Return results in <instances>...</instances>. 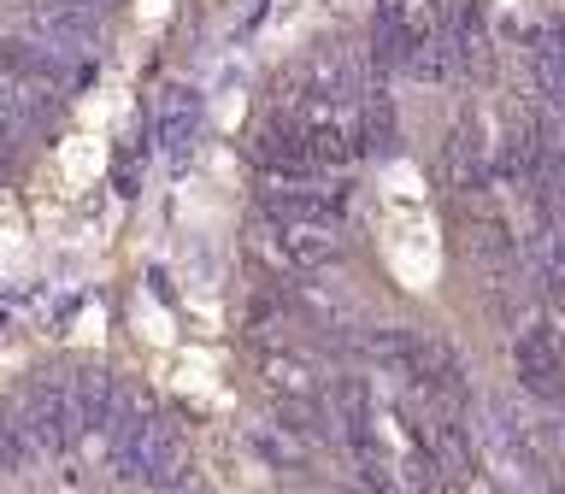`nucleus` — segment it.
Instances as JSON below:
<instances>
[{"mask_svg":"<svg viewBox=\"0 0 565 494\" xmlns=\"http://www.w3.org/2000/svg\"><path fill=\"white\" fill-rule=\"evenodd\" d=\"M348 141H353V153H371V159H395L401 153V124H395L388 95L360 100V112H353V124H348Z\"/></svg>","mask_w":565,"mask_h":494,"instance_id":"8","label":"nucleus"},{"mask_svg":"<svg viewBox=\"0 0 565 494\" xmlns=\"http://www.w3.org/2000/svg\"><path fill=\"white\" fill-rule=\"evenodd\" d=\"M401 483L413 488V494H441V483H448V476H441V465L430 459V448H406V459H401Z\"/></svg>","mask_w":565,"mask_h":494,"instance_id":"13","label":"nucleus"},{"mask_svg":"<svg viewBox=\"0 0 565 494\" xmlns=\"http://www.w3.org/2000/svg\"><path fill=\"white\" fill-rule=\"evenodd\" d=\"M7 165H12V124L0 118V171H7Z\"/></svg>","mask_w":565,"mask_h":494,"instance_id":"16","label":"nucleus"},{"mask_svg":"<svg viewBox=\"0 0 565 494\" xmlns=\"http://www.w3.org/2000/svg\"><path fill=\"white\" fill-rule=\"evenodd\" d=\"M53 100H60V88L35 83L18 65L0 60V118H7V124H42L53 112Z\"/></svg>","mask_w":565,"mask_h":494,"instance_id":"9","label":"nucleus"},{"mask_svg":"<svg viewBox=\"0 0 565 494\" xmlns=\"http://www.w3.org/2000/svg\"><path fill=\"white\" fill-rule=\"evenodd\" d=\"M189 494H206V488H189Z\"/></svg>","mask_w":565,"mask_h":494,"instance_id":"17","label":"nucleus"},{"mask_svg":"<svg viewBox=\"0 0 565 494\" xmlns=\"http://www.w3.org/2000/svg\"><path fill=\"white\" fill-rule=\"evenodd\" d=\"M254 448H259V459H265V465H295V459H300V448H295V441L289 436H282V430H271V423H254Z\"/></svg>","mask_w":565,"mask_h":494,"instance_id":"14","label":"nucleus"},{"mask_svg":"<svg viewBox=\"0 0 565 494\" xmlns=\"http://www.w3.org/2000/svg\"><path fill=\"white\" fill-rule=\"evenodd\" d=\"M265 383H271L277 400H324L318 370L307 359H295V353H271V359H265Z\"/></svg>","mask_w":565,"mask_h":494,"instance_id":"11","label":"nucleus"},{"mask_svg":"<svg viewBox=\"0 0 565 494\" xmlns=\"http://www.w3.org/2000/svg\"><path fill=\"white\" fill-rule=\"evenodd\" d=\"M512 370H519V383L530 388V395L554 406V395H559V347H554V318H542V324L512 330Z\"/></svg>","mask_w":565,"mask_h":494,"instance_id":"5","label":"nucleus"},{"mask_svg":"<svg viewBox=\"0 0 565 494\" xmlns=\"http://www.w3.org/2000/svg\"><path fill=\"white\" fill-rule=\"evenodd\" d=\"M448 176L459 194H489V183H494V153H489L477 118H459L448 130Z\"/></svg>","mask_w":565,"mask_h":494,"instance_id":"6","label":"nucleus"},{"mask_svg":"<svg viewBox=\"0 0 565 494\" xmlns=\"http://www.w3.org/2000/svg\"><path fill=\"white\" fill-rule=\"evenodd\" d=\"M18 430H24V441L35 453H65L71 441L83 436V423L77 412L65 406V395L53 383H35L30 388V400H24V418H18Z\"/></svg>","mask_w":565,"mask_h":494,"instance_id":"4","label":"nucleus"},{"mask_svg":"<svg viewBox=\"0 0 565 494\" xmlns=\"http://www.w3.org/2000/svg\"><path fill=\"white\" fill-rule=\"evenodd\" d=\"M136 483H148V488H183L189 483V441L171 418H141Z\"/></svg>","mask_w":565,"mask_h":494,"instance_id":"3","label":"nucleus"},{"mask_svg":"<svg viewBox=\"0 0 565 494\" xmlns=\"http://www.w3.org/2000/svg\"><path fill=\"white\" fill-rule=\"evenodd\" d=\"M441 47H448L454 71H483L489 65V24H483V12H477L471 0L454 18H441Z\"/></svg>","mask_w":565,"mask_h":494,"instance_id":"10","label":"nucleus"},{"mask_svg":"<svg viewBox=\"0 0 565 494\" xmlns=\"http://www.w3.org/2000/svg\"><path fill=\"white\" fill-rule=\"evenodd\" d=\"M259 206L277 229H335L348 218V189H335L330 176H289L259 189Z\"/></svg>","mask_w":565,"mask_h":494,"instance_id":"1","label":"nucleus"},{"mask_svg":"<svg viewBox=\"0 0 565 494\" xmlns=\"http://www.w3.org/2000/svg\"><path fill=\"white\" fill-rule=\"evenodd\" d=\"M194 130H201V100L189 88H166V106H159V136H166L171 153H183Z\"/></svg>","mask_w":565,"mask_h":494,"instance_id":"12","label":"nucleus"},{"mask_svg":"<svg viewBox=\"0 0 565 494\" xmlns=\"http://www.w3.org/2000/svg\"><path fill=\"white\" fill-rule=\"evenodd\" d=\"M35 459V448L24 441V430H18V423H7L0 418V471H24Z\"/></svg>","mask_w":565,"mask_h":494,"instance_id":"15","label":"nucleus"},{"mask_svg":"<svg viewBox=\"0 0 565 494\" xmlns=\"http://www.w3.org/2000/svg\"><path fill=\"white\" fill-rule=\"evenodd\" d=\"M53 388L65 395V406L77 412L83 430H106V418L118 412V388H113V377H106L100 365H77L71 377H60Z\"/></svg>","mask_w":565,"mask_h":494,"instance_id":"7","label":"nucleus"},{"mask_svg":"<svg viewBox=\"0 0 565 494\" xmlns=\"http://www.w3.org/2000/svg\"><path fill=\"white\" fill-rule=\"evenodd\" d=\"M259 254L277 265L282 277H312V271H330L342 265V241L335 229H259Z\"/></svg>","mask_w":565,"mask_h":494,"instance_id":"2","label":"nucleus"}]
</instances>
